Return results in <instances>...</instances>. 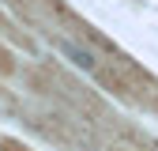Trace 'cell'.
I'll use <instances>...</instances> for the list:
<instances>
[{
  "mask_svg": "<svg viewBox=\"0 0 158 151\" xmlns=\"http://www.w3.org/2000/svg\"><path fill=\"white\" fill-rule=\"evenodd\" d=\"M56 49H60L68 61L79 68V72H87V76H94L98 72V61H94V53L87 49V45H75V42H56Z\"/></svg>",
  "mask_w": 158,
  "mask_h": 151,
  "instance_id": "cell-1",
  "label": "cell"
}]
</instances>
